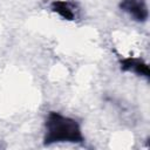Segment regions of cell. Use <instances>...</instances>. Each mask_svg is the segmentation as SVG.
Listing matches in <instances>:
<instances>
[{
    "label": "cell",
    "instance_id": "obj_4",
    "mask_svg": "<svg viewBox=\"0 0 150 150\" xmlns=\"http://www.w3.org/2000/svg\"><path fill=\"white\" fill-rule=\"evenodd\" d=\"M52 8H53L54 12L60 14L63 19H67V20H73L74 19V13H73L71 8L64 1H55V2H53Z\"/></svg>",
    "mask_w": 150,
    "mask_h": 150
},
{
    "label": "cell",
    "instance_id": "obj_2",
    "mask_svg": "<svg viewBox=\"0 0 150 150\" xmlns=\"http://www.w3.org/2000/svg\"><path fill=\"white\" fill-rule=\"evenodd\" d=\"M121 8L128 12L137 21L148 19V9L143 0H122Z\"/></svg>",
    "mask_w": 150,
    "mask_h": 150
},
{
    "label": "cell",
    "instance_id": "obj_1",
    "mask_svg": "<svg viewBox=\"0 0 150 150\" xmlns=\"http://www.w3.org/2000/svg\"><path fill=\"white\" fill-rule=\"evenodd\" d=\"M83 141L80 125L73 118L64 117L57 112H49L46 121V136L45 144L57 142H74L80 143Z\"/></svg>",
    "mask_w": 150,
    "mask_h": 150
},
{
    "label": "cell",
    "instance_id": "obj_3",
    "mask_svg": "<svg viewBox=\"0 0 150 150\" xmlns=\"http://www.w3.org/2000/svg\"><path fill=\"white\" fill-rule=\"evenodd\" d=\"M121 67L123 70H132L139 75H144L146 77H149L150 71L148 68V64L142 62L141 60H136V59H124L121 61Z\"/></svg>",
    "mask_w": 150,
    "mask_h": 150
}]
</instances>
